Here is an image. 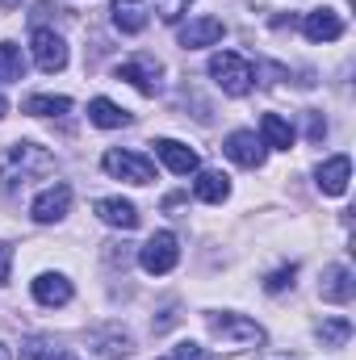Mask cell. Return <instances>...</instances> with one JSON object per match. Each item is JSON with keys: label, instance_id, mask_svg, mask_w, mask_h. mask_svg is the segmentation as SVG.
<instances>
[{"label": "cell", "instance_id": "1", "mask_svg": "<svg viewBox=\"0 0 356 360\" xmlns=\"http://www.w3.org/2000/svg\"><path fill=\"white\" fill-rule=\"evenodd\" d=\"M55 172V155L38 143H13L0 151V188L13 193V188H25L30 180L51 176Z\"/></svg>", "mask_w": 356, "mask_h": 360}, {"label": "cell", "instance_id": "2", "mask_svg": "<svg viewBox=\"0 0 356 360\" xmlns=\"http://www.w3.org/2000/svg\"><path fill=\"white\" fill-rule=\"evenodd\" d=\"M210 76H214V84L227 96H248L252 84H256V68L243 55H235V51H218L210 59Z\"/></svg>", "mask_w": 356, "mask_h": 360}, {"label": "cell", "instance_id": "3", "mask_svg": "<svg viewBox=\"0 0 356 360\" xmlns=\"http://www.w3.org/2000/svg\"><path fill=\"white\" fill-rule=\"evenodd\" d=\"M210 331L222 340V348H252V344H265V327L243 319V314H214L210 319Z\"/></svg>", "mask_w": 356, "mask_h": 360}, {"label": "cell", "instance_id": "4", "mask_svg": "<svg viewBox=\"0 0 356 360\" xmlns=\"http://www.w3.org/2000/svg\"><path fill=\"white\" fill-rule=\"evenodd\" d=\"M101 168L113 180H126V184H151L155 180V164L147 155H139V151H117L113 147V151H105Z\"/></svg>", "mask_w": 356, "mask_h": 360}, {"label": "cell", "instance_id": "5", "mask_svg": "<svg viewBox=\"0 0 356 360\" xmlns=\"http://www.w3.org/2000/svg\"><path fill=\"white\" fill-rule=\"evenodd\" d=\"M180 260V239L172 231H155L143 248H139V264L151 272V276H164V272H172Z\"/></svg>", "mask_w": 356, "mask_h": 360}, {"label": "cell", "instance_id": "6", "mask_svg": "<svg viewBox=\"0 0 356 360\" xmlns=\"http://www.w3.org/2000/svg\"><path fill=\"white\" fill-rule=\"evenodd\" d=\"M30 51H34V63H38L46 76H55V72L68 68V42H63L55 30H46V25H38V30L30 34Z\"/></svg>", "mask_w": 356, "mask_h": 360}, {"label": "cell", "instance_id": "7", "mask_svg": "<svg viewBox=\"0 0 356 360\" xmlns=\"http://www.w3.org/2000/svg\"><path fill=\"white\" fill-rule=\"evenodd\" d=\"M68 210H72V184H51V188H42V193L34 197V205H30L34 222H42V226L63 222Z\"/></svg>", "mask_w": 356, "mask_h": 360}, {"label": "cell", "instance_id": "8", "mask_svg": "<svg viewBox=\"0 0 356 360\" xmlns=\"http://www.w3.org/2000/svg\"><path fill=\"white\" fill-rule=\"evenodd\" d=\"M117 80L134 84L143 96H155V92H160V63H155L151 55H143V59H126V63H117Z\"/></svg>", "mask_w": 356, "mask_h": 360}, {"label": "cell", "instance_id": "9", "mask_svg": "<svg viewBox=\"0 0 356 360\" xmlns=\"http://www.w3.org/2000/svg\"><path fill=\"white\" fill-rule=\"evenodd\" d=\"M227 160L231 164H239V168H260L265 164V143L252 134V130H235V134H227Z\"/></svg>", "mask_w": 356, "mask_h": 360}, {"label": "cell", "instance_id": "10", "mask_svg": "<svg viewBox=\"0 0 356 360\" xmlns=\"http://www.w3.org/2000/svg\"><path fill=\"white\" fill-rule=\"evenodd\" d=\"M314 180H319V188H323L327 197H344V193H348V180H352V160H348V155L323 160V164L314 168Z\"/></svg>", "mask_w": 356, "mask_h": 360}, {"label": "cell", "instance_id": "11", "mask_svg": "<svg viewBox=\"0 0 356 360\" xmlns=\"http://www.w3.org/2000/svg\"><path fill=\"white\" fill-rule=\"evenodd\" d=\"M222 34H227L222 17H193V21L180 30V46H184V51H201V46L222 42Z\"/></svg>", "mask_w": 356, "mask_h": 360}, {"label": "cell", "instance_id": "12", "mask_svg": "<svg viewBox=\"0 0 356 360\" xmlns=\"http://www.w3.org/2000/svg\"><path fill=\"white\" fill-rule=\"evenodd\" d=\"M302 34H306L310 42H336V38L344 34V17H340L336 8H310L306 21H302Z\"/></svg>", "mask_w": 356, "mask_h": 360}, {"label": "cell", "instance_id": "13", "mask_svg": "<svg viewBox=\"0 0 356 360\" xmlns=\"http://www.w3.org/2000/svg\"><path fill=\"white\" fill-rule=\"evenodd\" d=\"M356 293V281H352V269L348 264H331V269H323V281H319V297L323 302H352Z\"/></svg>", "mask_w": 356, "mask_h": 360}, {"label": "cell", "instance_id": "14", "mask_svg": "<svg viewBox=\"0 0 356 360\" xmlns=\"http://www.w3.org/2000/svg\"><path fill=\"white\" fill-rule=\"evenodd\" d=\"M155 155L164 160V168L168 172H177V176H189V172H197V151L193 147H184L177 139H155Z\"/></svg>", "mask_w": 356, "mask_h": 360}, {"label": "cell", "instance_id": "15", "mask_svg": "<svg viewBox=\"0 0 356 360\" xmlns=\"http://www.w3.org/2000/svg\"><path fill=\"white\" fill-rule=\"evenodd\" d=\"M96 218H101L105 226H117V231H134V226H139V210H134V201H126V197H101V201H96Z\"/></svg>", "mask_w": 356, "mask_h": 360}, {"label": "cell", "instance_id": "16", "mask_svg": "<svg viewBox=\"0 0 356 360\" xmlns=\"http://www.w3.org/2000/svg\"><path fill=\"white\" fill-rule=\"evenodd\" d=\"M72 281L63 276V272H42V276H34V297L42 302V306H68L72 302Z\"/></svg>", "mask_w": 356, "mask_h": 360}, {"label": "cell", "instance_id": "17", "mask_svg": "<svg viewBox=\"0 0 356 360\" xmlns=\"http://www.w3.org/2000/svg\"><path fill=\"white\" fill-rule=\"evenodd\" d=\"M113 25L122 34H143L147 30V0H113Z\"/></svg>", "mask_w": 356, "mask_h": 360}, {"label": "cell", "instance_id": "18", "mask_svg": "<svg viewBox=\"0 0 356 360\" xmlns=\"http://www.w3.org/2000/svg\"><path fill=\"white\" fill-rule=\"evenodd\" d=\"M260 143L272 147V151H289L293 147V126L281 113H265L260 117Z\"/></svg>", "mask_w": 356, "mask_h": 360}, {"label": "cell", "instance_id": "19", "mask_svg": "<svg viewBox=\"0 0 356 360\" xmlns=\"http://www.w3.org/2000/svg\"><path fill=\"white\" fill-rule=\"evenodd\" d=\"M193 193L201 197V201H210V205H222L227 197H231V176L227 172H197V180H193Z\"/></svg>", "mask_w": 356, "mask_h": 360}, {"label": "cell", "instance_id": "20", "mask_svg": "<svg viewBox=\"0 0 356 360\" xmlns=\"http://www.w3.org/2000/svg\"><path fill=\"white\" fill-rule=\"evenodd\" d=\"M89 117H92V126H101V130L130 126V113H126L122 105H113L109 96H92V101H89Z\"/></svg>", "mask_w": 356, "mask_h": 360}, {"label": "cell", "instance_id": "21", "mask_svg": "<svg viewBox=\"0 0 356 360\" xmlns=\"http://www.w3.org/2000/svg\"><path fill=\"white\" fill-rule=\"evenodd\" d=\"M68 109H72V101L68 96H51V92H34L25 101V113H34V117H63Z\"/></svg>", "mask_w": 356, "mask_h": 360}, {"label": "cell", "instance_id": "22", "mask_svg": "<svg viewBox=\"0 0 356 360\" xmlns=\"http://www.w3.org/2000/svg\"><path fill=\"white\" fill-rule=\"evenodd\" d=\"M25 76V55L17 42H0V84H13Z\"/></svg>", "mask_w": 356, "mask_h": 360}, {"label": "cell", "instance_id": "23", "mask_svg": "<svg viewBox=\"0 0 356 360\" xmlns=\"http://www.w3.org/2000/svg\"><path fill=\"white\" fill-rule=\"evenodd\" d=\"M348 335H352V323H348V319H327V323L319 327V340H323V348H340Z\"/></svg>", "mask_w": 356, "mask_h": 360}, {"label": "cell", "instance_id": "24", "mask_svg": "<svg viewBox=\"0 0 356 360\" xmlns=\"http://www.w3.org/2000/svg\"><path fill=\"white\" fill-rule=\"evenodd\" d=\"M189 4H193V0H155V13H160L168 25H177L180 17L189 13Z\"/></svg>", "mask_w": 356, "mask_h": 360}, {"label": "cell", "instance_id": "25", "mask_svg": "<svg viewBox=\"0 0 356 360\" xmlns=\"http://www.w3.org/2000/svg\"><path fill=\"white\" fill-rule=\"evenodd\" d=\"M293 272H298L293 264H289V269H276V272H272V276L265 281V289H268V293H281L285 285H293Z\"/></svg>", "mask_w": 356, "mask_h": 360}, {"label": "cell", "instance_id": "26", "mask_svg": "<svg viewBox=\"0 0 356 360\" xmlns=\"http://www.w3.org/2000/svg\"><path fill=\"white\" fill-rule=\"evenodd\" d=\"M172 360H210V356H205V348H201V344H177Z\"/></svg>", "mask_w": 356, "mask_h": 360}, {"label": "cell", "instance_id": "27", "mask_svg": "<svg viewBox=\"0 0 356 360\" xmlns=\"http://www.w3.org/2000/svg\"><path fill=\"white\" fill-rule=\"evenodd\" d=\"M8 269H13V248H8V243H0V285L8 281Z\"/></svg>", "mask_w": 356, "mask_h": 360}, {"label": "cell", "instance_id": "28", "mask_svg": "<svg viewBox=\"0 0 356 360\" xmlns=\"http://www.w3.org/2000/svg\"><path fill=\"white\" fill-rule=\"evenodd\" d=\"M323 134H327V122H319V113H310V139L319 143Z\"/></svg>", "mask_w": 356, "mask_h": 360}, {"label": "cell", "instance_id": "29", "mask_svg": "<svg viewBox=\"0 0 356 360\" xmlns=\"http://www.w3.org/2000/svg\"><path fill=\"white\" fill-rule=\"evenodd\" d=\"M0 360H13V352H8V344H0Z\"/></svg>", "mask_w": 356, "mask_h": 360}, {"label": "cell", "instance_id": "30", "mask_svg": "<svg viewBox=\"0 0 356 360\" xmlns=\"http://www.w3.org/2000/svg\"><path fill=\"white\" fill-rule=\"evenodd\" d=\"M51 360H76V356H72V352H55Z\"/></svg>", "mask_w": 356, "mask_h": 360}, {"label": "cell", "instance_id": "31", "mask_svg": "<svg viewBox=\"0 0 356 360\" xmlns=\"http://www.w3.org/2000/svg\"><path fill=\"white\" fill-rule=\"evenodd\" d=\"M0 4H4V8H17V4H21V0H0Z\"/></svg>", "mask_w": 356, "mask_h": 360}, {"label": "cell", "instance_id": "32", "mask_svg": "<svg viewBox=\"0 0 356 360\" xmlns=\"http://www.w3.org/2000/svg\"><path fill=\"white\" fill-rule=\"evenodd\" d=\"M4 113H8V101H4V96H0V117H4Z\"/></svg>", "mask_w": 356, "mask_h": 360}]
</instances>
